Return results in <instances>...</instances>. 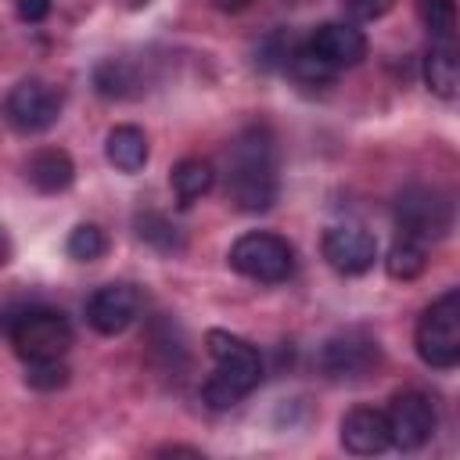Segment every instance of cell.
Wrapping results in <instances>:
<instances>
[{
  "mask_svg": "<svg viewBox=\"0 0 460 460\" xmlns=\"http://www.w3.org/2000/svg\"><path fill=\"white\" fill-rule=\"evenodd\" d=\"M226 198L241 212H266L277 201V140L266 126H248L230 140Z\"/></svg>",
  "mask_w": 460,
  "mask_h": 460,
  "instance_id": "obj_1",
  "label": "cell"
},
{
  "mask_svg": "<svg viewBox=\"0 0 460 460\" xmlns=\"http://www.w3.org/2000/svg\"><path fill=\"white\" fill-rule=\"evenodd\" d=\"M208 356L216 363L212 377L201 385V399L212 410H230L237 406L244 395H252L262 381V356L252 341H244L241 334L230 331H208L205 334Z\"/></svg>",
  "mask_w": 460,
  "mask_h": 460,
  "instance_id": "obj_2",
  "label": "cell"
},
{
  "mask_svg": "<svg viewBox=\"0 0 460 460\" xmlns=\"http://www.w3.org/2000/svg\"><path fill=\"white\" fill-rule=\"evenodd\" d=\"M417 356L431 370H453L460 363V291H442L417 320L413 331Z\"/></svg>",
  "mask_w": 460,
  "mask_h": 460,
  "instance_id": "obj_3",
  "label": "cell"
},
{
  "mask_svg": "<svg viewBox=\"0 0 460 460\" xmlns=\"http://www.w3.org/2000/svg\"><path fill=\"white\" fill-rule=\"evenodd\" d=\"M226 262H230L234 273H241L255 284H280L295 273V248L280 234L248 230L230 244Z\"/></svg>",
  "mask_w": 460,
  "mask_h": 460,
  "instance_id": "obj_4",
  "label": "cell"
},
{
  "mask_svg": "<svg viewBox=\"0 0 460 460\" xmlns=\"http://www.w3.org/2000/svg\"><path fill=\"white\" fill-rule=\"evenodd\" d=\"M72 341H75V331L68 316L58 309H25L11 320V345L25 363L65 359Z\"/></svg>",
  "mask_w": 460,
  "mask_h": 460,
  "instance_id": "obj_5",
  "label": "cell"
},
{
  "mask_svg": "<svg viewBox=\"0 0 460 460\" xmlns=\"http://www.w3.org/2000/svg\"><path fill=\"white\" fill-rule=\"evenodd\" d=\"M395 226L402 237H413L420 244L438 241L453 226V201L438 187L413 183L395 198Z\"/></svg>",
  "mask_w": 460,
  "mask_h": 460,
  "instance_id": "obj_6",
  "label": "cell"
},
{
  "mask_svg": "<svg viewBox=\"0 0 460 460\" xmlns=\"http://www.w3.org/2000/svg\"><path fill=\"white\" fill-rule=\"evenodd\" d=\"M61 115V90L50 86L47 79H22L11 86L7 101H4V119L32 137V133H47Z\"/></svg>",
  "mask_w": 460,
  "mask_h": 460,
  "instance_id": "obj_7",
  "label": "cell"
},
{
  "mask_svg": "<svg viewBox=\"0 0 460 460\" xmlns=\"http://www.w3.org/2000/svg\"><path fill=\"white\" fill-rule=\"evenodd\" d=\"M388 431H392V446L402 449V453H413L420 449L431 435H435V424H438V413H435V402L417 392V388H402L392 395L388 410Z\"/></svg>",
  "mask_w": 460,
  "mask_h": 460,
  "instance_id": "obj_8",
  "label": "cell"
},
{
  "mask_svg": "<svg viewBox=\"0 0 460 460\" xmlns=\"http://www.w3.org/2000/svg\"><path fill=\"white\" fill-rule=\"evenodd\" d=\"M140 309H144V298H140V291H137L133 284H126V280L104 284V288H97V291L86 298V323H90L97 334L115 338V334H122L126 327L137 323Z\"/></svg>",
  "mask_w": 460,
  "mask_h": 460,
  "instance_id": "obj_9",
  "label": "cell"
},
{
  "mask_svg": "<svg viewBox=\"0 0 460 460\" xmlns=\"http://www.w3.org/2000/svg\"><path fill=\"white\" fill-rule=\"evenodd\" d=\"M320 248H323L327 266L338 270L341 277H359L377 262V237L367 226H356V223L331 226L323 234Z\"/></svg>",
  "mask_w": 460,
  "mask_h": 460,
  "instance_id": "obj_10",
  "label": "cell"
},
{
  "mask_svg": "<svg viewBox=\"0 0 460 460\" xmlns=\"http://www.w3.org/2000/svg\"><path fill=\"white\" fill-rule=\"evenodd\" d=\"M374 363H377V341L367 338L363 331L334 334V338L323 345V352H320V367H323V374H331V377H338V381L363 377Z\"/></svg>",
  "mask_w": 460,
  "mask_h": 460,
  "instance_id": "obj_11",
  "label": "cell"
},
{
  "mask_svg": "<svg viewBox=\"0 0 460 460\" xmlns=\"http://www.w3.org/2000/svg\"><path fill=\"white\" fill-rule=\"evenodd\" d=\"M305 47L323 65H331L334 72L352 68V65H359L367 58V36L356 25H349V22H323V25H316L313 36L305 40Z\"/></svg>",
  "mask_w": 460,
  "mask_h": 460,
  "instance_id": "obj_12",
  "label": "cell"
},
{
  "mask_svg": "<svg viewBox=\"0 0 460 460\" xmlns=\"http://www.w3.org/2000/svg\"><path fill=\"white\" fill-rule=\"evenodd\" d=\"M341 446L352 456H377L385 449H392V431H388V417L385 410L374 406H356L341 417Z\"/></svg>",
  "mask_w": 460,
  "mask_h": 460,
  "instance_id": "obj_13",
  "label": "cell"
},
{
  "mask_svg": "<svg viewBox=\"0 0 460 460\" xmlns=\"http://www.w3.org/2000/svg\"><path fill=\"white\" fill-rule=\"evenodd\" d=\"M25 180L40 190V194H61L72 187L75 180V165L68 158V151L61 147H40L29 155L25 162Z\"/></svg>",
  "mask_w": 460,
  "mask_h": 460,
  "instance_id": "obj_14",
  "label": "cell"
},
{
  "mask_svg": "<svg viewBox=\"0 0 460 460\" xmlns=\"http://www.w3.org/2000/svg\"><path fill=\"white\" fill-rule=\"evenodd\" d=\"M169 183H172V194L183 208H190L194 201H201L212 187H216V165L208 158H180L169 172Z\"/></svg>",
  "mask_w": 460,
  "mask_h": 460,
  "instance_id": "obj_15",
  "label": "cell"
},
{
  "mask_svg": "<svg viewBox=\"0 0 460 460\" xmlns=\"http://www.w3.org/2000/svg\"><path fill=\"white\" fill-rule=\"evenodd\" d=\"M104 158L119 172H140L147 165V137L140 126H115L104 137Z\"/></svg>",
  "mask_w": 460,
  "mask_h": 460,
  "instance_id": "obj_16",
  "label": "cell"
},
{
  "mask_svg": "<svg viewBox=\"0 0 460 460\" xmlns=\"http://www.w3.org/2000/svg\"><path fill=\"white\" fill-rule=\"evenodd\" d=\"M424 83L435 97L453 101L456 86H460V65H456V50L453 43H435L424 58Z\"/></svg>",
  "mask_w": 460,
  "mask_h": 460,
  "instance_id": "obj_17",
  "label": "cell"
},
{
  "mask_svg": "<svg viewBox=\"0 0 460 460\" xmlns=\"http://www.w3.org/2000/svg\"><path fill=\"white\" fill-rule=\"evenodd\" d=\"M424 266H428V252H424V244L420 241H413V237H395V244L388 248V255H385V270H388V277L392 280H417L420 273H424Z\"/></svg>",
  "mask_w": 460,
  "mask_h": 460,
  "instance_id": "obj_18",
  "label": "cell"
},
{
  "mask_svg": "<svg viewBox=\"0 0 460 460\" xmlns=\"http://www.w3.org/2000/svg\"><path fill=\"white\" fill-rule=\"evenodd\" d=\"M420 22L435 43H453L456 32V0H420Z\"/></svg>",
  "mask_w": 460,
  "mask_h": 460,
  "instance_id": "obj_19",
  "label": "cell"
},
{
  "mask_svg": "<svg viewBox=\"0 0 460 460\" xmlns=\"http://www.w3.org/2000/svg\"><path fill=\"white\" fill-rule=\"evenodd\" d=\"M65 252L75 259V262H97L104 252H108V237L97 223H79L68 241H65Z\"/></svg>",
  "mask_w": 460,
  "mask_h": 460,
  "instance_id": "obj_20",
  "label": "cell"
},
{
  "mask_svg": "<svg viewBox=\"0 0 460 460\" xmlns=\"http://www.w3.org/2000/svg\"><path fill=\"white\" fill-rule=\"evenodd\" d=\"M93 86H97L101 97H108V101H111V97L122 101V97L133 93L137 79H133L129 65H122V61H104V65H97V72H93Z\"/></svg>",
  "mask_w": 460,
  "mask_h": 460,
  "instance_id": "obj_21",
  "label": "cell"
},
{
  "mask_svg": "<svg viewBox=\"0 0 460 460\" xmlns=\"http://www.w3.org/2000/svg\"><path fill=\"white\" fill-rule=\"evenodd\" d=\"M137 234H140L147 244H155L158 252H176V248L183 244L180 234H176V226H172L165 216H158V212L137 216Z\"/></svg>",
  "mask_w": 460,
  "mask_h": 460,
  "instance_id": "obj_22",
  "label": "cell"
},
{
  "mask_svg": "<svg viewBox=\"0 0 460 460\" xmlns=\"http://www.w3.org/2000/svg\"><path fill=\"white\" fill-rule=\"evenodd\" d=\"M25 385L36 392H58L68 385V367L61 359H36L25 363Z\"/></svg>",
  "mask_w": 460,
  "mask_h": 460,
  "instance_id": "obj_23",
  "label": "cell"
},
{
  "mask_svg": "<svg viewBox=\"0 0 460 460\" xmlns=\"http://www.w3.org/2000/svg\"><path fill=\"white\" fill-rule=\"evenodd\" d=\"M392 4H395V0H345L349 14H352V18H359V22H374V18L388 14V11H392Z\"/></svg>",
  "mask_w": 460,
  "mask_h": 460,
  "instance_id": "obj_24",
  "label": "cell"
},
{
  "mask_svg": "<svg viewBox=\"0 0 460 460\" xmlns=\"http://www.w3.org/2000/svg\"><path fill=\"white\" fill-rule=\"evenodd\" d=\"M14 11H18V18H22V22L36 25V22H43V18L50 14V0H18V4H14Z\"/></svg>",
  "mask_w": 460,
  "mask_h": 460,
  "instance_id": "obj_25",
  "label": "cell"
},
{
  "mask_svg": "<svg viewBox=\"0 0 460 460\" xmlns=\"http://www.w3.org/2000/svg\"><path fill=\"white\" fill-rule=\"evenodd\" d=\"M11 259V237H7V230L0 226V266Z\"/></svg>",
  "mask_w": 460,
  "mask_h": 460,
  "instance_id": "obj_26",
  "label": "cell"
},
{
  "mask_svg": "<svg viewBox=\"0 0 460 460\" xmlns=\"http://www.w3.org/2000/svg\"><path fill=\"white\" fill-rule=\"evenodd\" d=\"M216 4H219L223 11H241V7H248L252 0H216Z\"/></svg>",
  "mask_w": 460,
  "mask_h": 460,
  "instance_id": "obj_27",
  "label": "cell"
},
{
  "mask_svg": "<svg viewBox=\"0 0 460 460\" xmlns=\"http://www.w3.org/2000/svg\"><path fill=\"white\" fill-rule=\"evenodd\" d=\"M151 0H126V7H147Z\"/></svg>",
  "mask_w": 460,
  "mask_h": 460,
  "instance_id": "obj_28",
  "label": "cell"
}]
</instances>
